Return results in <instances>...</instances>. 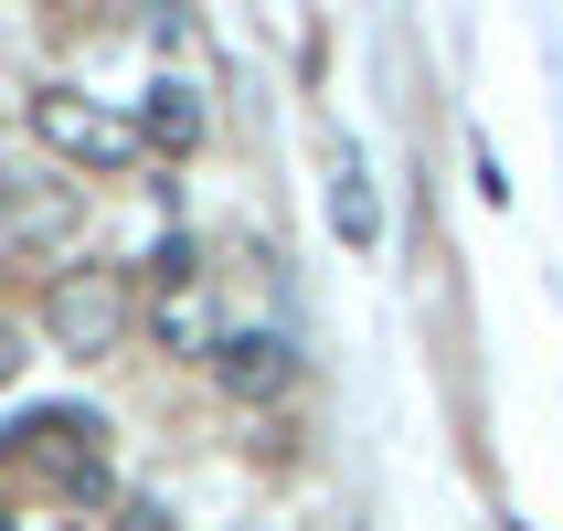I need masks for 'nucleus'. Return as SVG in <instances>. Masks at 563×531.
<instances>
[{"label": "nucleus", "instance_id": "423d86ee", "mask_svg": "<svg viewBox=\"0 0 563 531\" xmlns=\"http://www.w3.org/2000/svg\"><path fill=\"white\" fill-rule=\"evenodd\" d=\"M330 223H341L351 255L383 245V202H373V170H362V150H351V139H341V159H330Z\"/></svg>", "mask_w": 563, "mask_h": 531}, {"label": "nucleus", "instance_id": "f257e3e1", "mask_svg": "<svg viewBox=\"0 0 563 531\" xmlns=\"http://www.w3.org/2000/svg\"><path fill=\"white\" fill-rule=\"evenodd\" d=\"M32 139L64 170H96V181H118L128 159H139V118L107 107V96H86V86H32Z\"/></svg>", "mask_w": 563, "mask_h": 531}, {"label": "nucleus", "instance_id": "7ed1b4c3", "mask_svg": "<svg viewBox=\"0 0 563 531\" xmlns=\"http://www.w3.org/2000/svg\"><path fill=\"white\" fill-rule=\"evenodd\" d=\"M287 373H298L287 330H223V341H213V383L234 394V405H266V394H287Z\"/></svg>", "mask_w": 563, "mask_h": 531}, {"label": "nucleus", "instance_id": "6e6552de", "mask_svg": "<svg viewBox=\"0 0 563 531\" xmlns=\"http://www.w3.org/2000/svg\"><path fill=\"white\" fill-rule=\"evenodd\" d=\"M22 362H32V351H22V341H11V330H0V383L22 373Z\"/></svg>", "mask_w": 563, "mask_h": 531}, {"label": "nucleus", "instance_id": "f03ea898", "mask_svg": "<svg viewBox=\"0 0 563 531\" xmlns=\"http://www.w3.org/2000/svg\"><path fill=\"white\" fill-rule=\"evenodd\" d=\"M43 341L54 351H118L128 341V277L118 266H64L43 287Z\"/></svg>", "mask_w": 563, "mask_h": 531}, {"label": "nucleus", "instance_id": "39448f33", "mask_svg": "<svg viewBox=\"0 0 563 531\" xmlns=\"http://www.w3.org/2000/svg\"><path fill=\"white\" fill-rule=\"evenodd\" d=\"M150 341H159V351H191V362H213L223 319H213V298H202V277H181V287H159V298H150Z\"/></svg>", "mask_w": 563, "mask_h": 531}, {"label": "nucleus", "instance_id": "20e7f679", "mask_svg": "<svg viewBox=\"0 0 563 531\" xmlns=\"http://www.w3.org/2000/svg\"><path fill=\"white\" fill-rule=\"evenodd\" d=\"M128 118H139V150H159V159L202 150V86H191V75H159V86L128 107Z\"/></svg>", "mask_w": 563, "mask_h": 531}, {"label": "nucleus", "instance_id": "0eeeda50", "mask_svg": "<svg viewBox=\"0 0 563 531\" xmlns=\"http://www.w3.org/2000/svg\"><path fill=\"white\" fill-rule=\"evenodd\" d=\"M118 531H170V510H150V500H128V510H118Z\"/></svg>", "mask_w": 563, "mask_h": 531}]
</instances>
